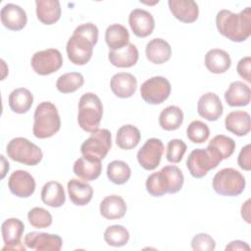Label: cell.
Wrapping results in <instances>:
<instances>
[{
    "label": "cell",
    "instance_id": "d590c367",
    "mask_svg": "<svg viewBox=\"0 0 251 251\" xmlns=\"http://www.w3.org/2000/svg\"><path fill=\"white\" fill-rule=\"evenodd\" d=\"M84 83V77L80 73L71 72L60 75L56 81V88L61 93H73Z\"/></svg>",
    "mask_w": 251,
    "mask_h": 251
},
{
    "label": "cell",
    "instance_id": "8fae6325",
    "mask_svg": "<svg viewBox=\"0 0 251 251\" xmlns=\"http://www.w3.org/2000/svg\"><path fill=\"white\" fill-rule=\"evenodd\" d=\"M30 65L37 75H47L60 70L63 66V57L58 49L48 48L35 52L31 57Z\"/></svg>",
    "mask_w": 251,
    "mask_h": 251
},
{
    "label": "cell",
    "instance_id": "f35d334b",
    "mask_svg": "<svg viewBox=\"0 0 251 251\" xmlns=\"http://www.w3.org/2000/svg\"><path fill=\"white\" fill-rule=\"evenodd\" d=\"M186 136L193 143H204L210 136V128L207 124L195 120L188 125Z\"/></svg>",
    "mask_w": 251,
    "mask_h": 251
},
{
    "label": "cell",
    "instance_id": "bcb514c9",
    "mask_svg": "<svg viewBox=\"0 0 251 251\" xmlns=\"http://www.w3.org/2000/svg\"><path fill=\"white\" fill-rule=\"evenodd\" d=\"M250 199H247L241 206V217L248 224H250Z\"/></svg>",
    "mask_w": 251,
    "mask_h": 251
},
{
    "label": "cell",
    "instance_id": "ac0fdd59",
    "mask_svg": "<svg viewBox=\"0 0 251 251\" xmlns=\"http://www.w3.org/2000/svg\"><path fill=\"white\" fill-rule=\"evenodd\" d=\"M1 22L3 25L10 30H21L27 23L25 11L19 5L8 3L1 9Z\"/></svg>",
    "mask_w": 251,
    "mask_h": 251
},
{
    "label": "cell",
    "instance_id": "2e32d148",
    "mask_svg": "<svg viewBox=\"0 0 251 251\" xmlns=\"http://www.w3.org/2000/svg\"><path fill=\"white\" fill-rule=\"evenodd\" d=\"M129 26L137 37H147L153 32L155 21L151 13L143 9H134L128 16Z\"/></svg>",
    "mask_w": 251,
    "mask_h": 251
},
{
    "label": "cell",
    "instance_id": "603a6c76",
    "mask_svg": "<svg viewBox=\"0 0 251 251\" xmlns=\"http://www.w3.org/2000/svg\"><path fill=\"white\" fill-rule=\"evenodd\" d=\"M145 54L149 62L161 65L171 59L172 48L165 39L153 38L146 44Z\"/></svg>",
    "mask_w": 251,
    "mask_h": 251
},
{
    "label": "cell",
    "instance_id": "6da1fadb",
    "mask_svg": "<svg viewBox=\"0 0 251 251\" xmlns=\"http://www.w3.org/2000/svg\"><path fill=\"white\" fill-rule=\"evenodd\" d=\"M97 40L98 28L94 24L86 23L76 26L66 45L69 60L77 66L87 64L92 57Z\"/></svg>",
    "mask_w": 251,
    "mask_h": 251
},
{
    "label": "cell",
    "instance_id": "f546056e",
    "mask_svg": "<svg viewBox=\"0 0 251 251\" xmlns=\"http://www.w3.org/2000/svg\"><path fill=\"white\" fill-rule=\"evenodd\" d=\"M73 171L79 178L86 181H91L100 176L102 172V164L100 161H91L82 156L75 162Z\"/></svg>",
    "mask_w": 251,
    "mask_h": 251
},
{
    "label": "cell",
    "instance_id": "277c9868",
    "mask_svg": "<svg viewBox=\"0 0 251 251\" xmlns=\"http://www.w3.org/2000/svg\"><path fill=\"white\" fill-rule=\"evenodd\" d=\"M33 135L39 139L49 138L61 127V119L56 106L49 101L39 103L33 115Z\"/></svg>",
    "mask_w": 251,
    "mask_h": 251
},
{
    "label": "cell",
    "instance_id": "ffe728a7",
    "mask_svg": "<svg viewBox=\"0 0 251 251\" xmlns=\"http://www.w3.org/2000/svg\"><path fill=\"white\" fill-rule=\"evenodd\" d=\"M110 87L112 92L119 98L131 97L137 87L136 77L129 73L115 74L110 80Z\"/></svg>",
    "mask_w": 251,
    "mask_h": 251
},
{
    "label": "cell",
    "instance_id": "d6a6232c",
    "mask_svg": "<svg viewBox=\"0 0 251 251\" xmlns=\"http://www.w3.org/2000/svg\"><path fill=\"white\" fill-rule=\"evenodd\" d=\"M141 138L139 129L132 125H126L121 126L116 135L117 145L124 150H130L135 148Z\"/></svg>",
    "mask_w": 251,
    "mask_h": 251
},
{
    "label": "cell",
    "instance_id": "1f68e13d",
    "mask_svg": "<svg viewBox=\"0 0 251 251\" xmlns=\"http://www.w3.org/2000/svg\"><path fill=\"white\" fill-rule=\"evenodd\" d=\"M128 30L123 25L113 24L109 25L105 31V41L111 51L123 48L128 43Z\"/></svg>",
    "mask_w": 251,
    "mask_h": 251
},
{
    "label": "cell",
    "instance_id": "4fadbf2b",
    "mask_svg": "<svg viewBox=\"0 0 251 251\" xmlns=\"http://www.w3.org/2000/svg\"><path fill=\"white\" fill-rule=\"evenodd\" d=\"M25 230L24 223L17 218H10L5 220L1 226L2 237L5 246L2 250H16L25 251V248L22 244L21 239Z\"/></svg>",
    "mask_w": 251,
    "mask_h": 251
},
{
    "label": "cell",
    "instance_id": "7bdbcfd3",
    "mask_svg": "<svg viewBox=\"0 0 251 251\" xmlns=\"http://www.w3.org/2000/svg\"><path fill=\"white\" fill-rule=\"evenodd\" d=\"M237 164L240 169L249 172L251 170V145L247 144L240 150L237 158Z\"/></svg>",
    "mask_w": 251,
    "mask_h": 251
},
{
    "label": "cell",
    "instance_id": "f6af8a7d",
    "mask_svg": "<svg viewBox=\"0 0 251 251\" xmlns=\"http://www.w3.org/2000/svg\"><path fill=\"white\" fill-rule=\"evenodd\" d=\"M227 250H232V251H236V250H250V246L242 241V240H232L230 241L226 246V251Z\"/></svg>",
    "mask_w": 251,
    "mask_h": 251
},
{
    "label": "cell",
    "instance_id": "b9f144b4",
    "mask_svg": "<svg viewBox=\"0 0 251 251\" xmlns=\"http://www.w3.org/2000/svg\"><path fill=\"white\" fill-rule=\"evenodd\" d=\"M191 248L194 251H213L216 248V241L208 233H198L191 240Z\"/></svg>",
    "mask_w": 251,
    "mask_h": 251
},
{
    "label": "cell",
    "instance_id": "e0dca14e",
    "mask_svg": "<svg viewBox=\"0 0 251 251\" xmlns=\"http://www.w3.org/2000/svg\"><path fill=\"white\" fill-rule=\"evenodd\" d=\"M197 112L207 121L215 122L222 117L224 107L220 97L214 92H207L200 96L197 103Z\"/></svg>",
    "mask_w": 251,
    "mask_h": 251
},
{
    "label": "cell",
    "instance_id": "f1b7e54d",
    "mask_svg": "<svg viewBox=\"0 0 251 251\" xmlns=\"http://www.w3.org/2000/svg\"><path fill=\"white\" fill-rule=\"evenodd\" d=\"M42 202L52 208H59L66 202V194L63 185L55 180L46 182L41 189Z\"/></svg>",
    "mask_w": 251,
    "mask_h": 251
},
{
    "label": "cell",
    "instance_id": "9c48e42d",
    "mask_svg": "<svg viewBox=\"0 0 251 251\" xmlns=\"http://www.w3.org/2000/svg\"><path fill=\"white\" fill-rule=\"evenodd\" d=\"M223 160L212 150L206 148H197L191 151L189 154L186 167L190 175L195 178H201L205 176L210 170L218 167Z\"/></svg>",
    "mask_w": 251,
    "mask_h": 251
},
{
    "label": "cell",
    "instance_id": "4dcf8cb0",
    "mask_svg": "<svg viewBox=\"0 0 251 251\" xmlns=\"http://www.w3.org/2000/svg\"><path fill=\"white\" fill-rule=\"evenodd\" d=\"M9 107L14 113L25 114L32 106L33 95L31 92L24 87L14 89L9 95Z\"/></svg>",
    "mask_w": 251,
    "mask_h": 251
},
{
    "label": "cell",
    "instance_id": "4316f807",
    "mask_svg": "<svg viewBox=\"0 0 251 251\" xmlns=\"http://www.w3.org/2000/svg\"><path fill=\"white\" fill-rule=\"evenodd\" d=\"M126 204L119 195L106 196L100 203V214L107 220L122 219L126 213Z\"/></svg>",
    "mask_w": 251,
    "mask_h": 251
},
{
    "label": "cell",
    "instance_id": "7c38bea8",
    "mask_svg": "<svg viewBox=\"0 0 251 251\" xmlns=\"http://www.w3.org/2000/svg\"><path fill=\"white\" fill-rule=\"evenodd\" d=\"M164 153V144L159 138H149L138 150L136 158L138 164L146 171L155 170L161 162Z\"/></svg>",
    "mask_w": 251,
    "mask_h": 251
},
{
    "label": "cell",
    "instance_id": "7dc6e473",
    "mask_svg": "<svg viewBox=\"0 0 251 251\" xmlns=\"http://www.w3.org/2000/svg\"><path fill=\"white\" fill-rule=\"evenodd\" d=\"M0 157H1V160H2V163H3V165H2V175H1V178H4V176H5L6 173H7V171H9V163L6 162V160H5V158H4L3 155H1Z\"/></svg>",
    "mask_w": 251,
    "mask_h": 251
},
{
    "label": "cell",
    "instance_id": "5b68a950",
    "mask_svg": "<svg viewBox=\"0 0 251 251\" xmlns=\"http://www.w3.org/2000/svg\"><path fill=\"white\" fill-rule=\"evenodd\" d=\"M103 116V105L100 98L92 93L86 92L81 95L78 102L77 122L79 126L87 132L98 129Z\"/></svg>",
    "mask_w": 251,
    "mask_h": 251
},
{
    "label": "cell",
    "instance_id": "836d02e7",
    "mask_svg": "<svg viewBox=\"0 0 251 251\" xmlns=\"http://www.w3.org/2000/svg\"><path fill=\"white\" fill-rule=\"evenodd\" d=\"M183 122L182 110L175 105L168 106L159 115V125L167 131L177 129Z\"/></svg>",
    "mask_w": 251,
    "mask_h": 251
},
{
    "label": "cell",
    "instance_id": "44dd1931",
    "mask_svg": "<svg viewBox=\"0 0 251 251\" xmlns=\"http://www.w3.org/2000/svg\"><path fill=\"white\" fill-rule=\"evenodd\" d=\"M70 200L75 206L87 205L93 196L92 186L81 179L72 178L67 184Z\"/></svg>",
    "mask_w": 251,
    "mask_h": 251
},
{
    "label": "cell",
    "instance_id": "7402d4cb",
    "mask_svg": "<svg viewBox=\"0 0 251 251\" xmlns=\"http://www.w3.org/2000/svg\"><path fill=\"white\" fill-rule=\"evenodd\" d=\"M224 95L228 106L243 107L249 104L251 91L248 84L240 80H235L229 84Z\"/></svg>",
    "mask_w": 251,
    "mask_h": 251
},
{
    "label": "cell",
    "instance_id": "cb8c5ba5",
    "mask_svg": "<svg viewBox=\"0 0 251 251\" xmlns=\"http://www.w3.org/2000/svg\"><path fill=\"white\" fill-rule=\"evenodd\" d=\"M138 57L139 54L136 46L129 42L123 48L108 53L110 63L117 68H130L137 63Z\"/></svg>",
    "mask_w": 251,
    "mask_h": 251
},
{
    "label": "cell",
    "instance_id": "52a82bcc",
    "mask_svg": "<svg viewBox=\"0 0 251 251\" xmlns=\"http://www.w3.org/2000/svg\"><path fill=\"white\" fill-rule=\"evenodd\" d=\"M245 177L233 168H225L219 171L213 177L212 185L220 195L238 196L245 188Z\"/></svg>",
    "mask_w": 251,
    "mask_h": 251
},
{
    "label": "cell",
    "instance_id": "ba28073f",
    "mask_svg": "<svg viewBox=\"0 0 251 251\" xmlns=\"http://www.w3.org/2000/svg\"><path fill=\"white\" fill-rule=\"evenodd\" d=\"M112 147V134L106 128H98L91 132L90 136L83 141L80 152L83 157L91 161L103 160Z\"/></svg>",
    "mask_w": 251,
    "mask_h": 251
},
{
    "label": "cell",
    "instance_id": "8992f818",
    "mask_svg": "<svg viewBox=\"0 0 251 251\" xmlns=\"http://www.w3.org/2000/svg\"><path fill=\"white\" fill-rule=\"evenodd\" d=\"M6 152L11 160L26 166L37 165L43 157L41 149L25 137L11 139L7 144Z\"/></svg>",
    "mask_w": 251,
    "mask_h": 251
},
{
    "label": "cell",
    "instance_id": "d6986e66",
    "mask_svg": "<svg viewBox=\"0 0 251 251\" xmlns=\"http://www.w3.org/2000/svg\"><path fill=\"white\" fill-rule=\"evenodd\" d=\"M168 5L173 16L181 23L190 24L198 19L199 8L193 0H169Z\"/></svg>",
    "mask_w": 251,
    "mask_h": 251
},
{
    "label": "cell",
    "instance_id": "ee69618b",
    "mask_svg": "<svg viewBox=\"0 0 251 251\" xmlns=\"http://www.w3.org/2000/svg\"><path fill=\"white\" fill-rule=\"evenodd\" d=\"M250 67H251V58H250V56H246V57H243L242 59H240L239 62L237 63V66H236L237 74L239 75L240 77H242L247 82L251 81Z\"/></svg>",
    "mask_w": 251,
    "mask_h": 251
},
{
    "label": "cell",
    "instance_id": "d4e9b609",
    "mask_svg": "<svg viewBox=\"0 0 251 251\" xmlns=\"http://www.w3.org/2000/svg\"><path fill=\"white\" fill-rule=\"evenodd\" d=\"M204 64L209 72L220 75L226 73L230 68L231 59L226 51L214 48L206 53Z\"/></svg>",
    "mask_w": 251,
    "mask_h": 251
},
{
    "label": "cell",
    "instance_id": "9a60e30c",
    "mask_svg": "<svg viewBox=\"0 0 251 251\" xmlns=\"http://www.w3.org/2000/svg\"><path fill=\"white\" fill-rule=\"evenodd\" d=\"M8 188L12 194L20 198H27L35 190L34 177L26 171L17 170L9 176Z\"/></svg>",
    "mask_w": 251,
    "mask_h": 251
},
{
    "label": "cell",
    "instance_id": "484cf974",
    "mask_svg": "<svg viewBox=\"0 0 251 251\" xmlns=\"http://www.w3.org/2000/svg\"><path fill=\"white\" fill-rule=\"evenodd\" d=\"M36 16L39 22L50 25L61 18V5L58 0H36Z\"/></svg>",
    "mask_w": 251,
    "mask_h": 251
},
{
    "label": "cell",
    "instance_id": "60d3db41",
    "mask_svg": "<svg viewBox=\"0 0 251 251\" xmlns=\"http://www.w3.org/2000/svg\"><path fill=\"white\" fill-rule=\"evenodd\" d=\"M186 152V144L181 139H172L168 142L166 158L170 163H179Z\"/></svg>",
    "mask_w": 251,
    "mask_h": 251
},
{
    "label": "cell",
    "instance_id": "74e56055",
    "mask_svg": "<svg viewBox=\"0 0 251 251\" xmlns=\"http://www.w3.org/2000/svg\"><path fill=\"white\" fill-rule=\"evenodd\" d=\"M129 239L128 230L121 225H113L108 226L104 231V240L113 247L125 246Z\"/></svg>",
    "mask_w": 251,
    "mask_h": 251
},
{
    "label": "cell",
    "instance_id": "e575fe53",
    "mask_svg": "<svg viewBox=\"0 0 251 251\" xmlns=\"http://www.w3.org/2000/svg\"><path fill=\"white\" fill-rule=\"evenodd\" d=\"M235 146V141L232 138L224 134H218L211 139L207 148L224 160L229 158L233 154Z\"/></svg>",
    "mask_w": 251,
    "mask_h": 251
},
{
    "label": "cell",
    "instance_id": "8d00e7d4",
    "mask_svg": "<svg viewBox=\"0 0 251 251\" xmlns=\"http://www.w3.org/2000/svg\"><path fill=\"white\" fill-rule=\"evenodd\" d=\"M131 176L129 166L121 160H115L109 163L107 167V176L115 184H124L127 182Z\"/></svg>",
    "mask_w": 251,
    "mask_h": 251
},
{
    "label": "cell",
    "instance_id": "5bb4252c",
    "mask_svg": "<svg viewBox=\"0 0 251 251\" xmlns=\"http://www.w3.org/2000/svg\"><path fill=\"white\" fill-rule=\"evenodd\" d=\"M24 243L29 249L36 251H59L63 245V239L58 234L31 231L25 238Z\"/></svg>",
    "mask_w": 251,
    "mask_h": 251
},
{
    "label": "cell",
    "instance_id": "30bf717a",
    "mask_svg": "<svg viewBox=\"0 0 251 251\" xmlns=\"http://www.w3.org/2000/svg\"><path fill=\"white\" fill-rule=\"evenodd\" d=\"M172 86L164 76H152L140 86L141 98L148 104L158 105L167 100L171 94Z\"/></svg>",
    "mask_w": 251,
    "mask_h": 251
},
{
    "label": "cell",
    "instance_id": "3957f363",
    "mask_svg": "<svg viewBox=\"0 0 251 251\" xmlns=\"http://www.w3.org/2000/svg\"><path fill=\"white\" fill-rule=\"evenodd\" d=\"M184 182L181 170L174 165L163 167L159 172L151 174L145 182L147 192L154 197H161L166 193L178 192Z\"/></svg>",
    "mask_w": 251,
    "mask_h": 251
},
{
    "label": "cell",
    "instance_id": "83f0119b",
    "mask_svg": "<svg viewBox=\"0 0 251 251\" xmlns=\"http://www.w3.org/2000/svg\"><path fill=\"white\" fill-rule=\"evenodd\" d=\"M226 128L237 136H244L251 128L250 115L245 111H232L225 119Z\"/></svg>",
    "mask_w": 251,
    "mask_h": 251
},
{
    "label": "cell",
    "instance_id": "7a4b0ae2",
    "mask_svg": "<svg viewBox=\"0 0 251 251\" xmlns=\"http://www.w3.org/2000/svg\"><path fill=\"white\" fill-rule=\"evenodd\" d=\"M218 31L233 42H242L251 35V8L246 7L238 14L223 9L216 16Z\"/></svg>",
    "mask_w": 251,
    "mask_h": 251
},
{
    "label": "cell",
    "instance_id": "ab89813d",
    "mask_svg": "<svg viewBox=\"0 0 251 251\" xmlns=\"http://www.w3.org/2000/svg\"><path fill=\"white\" fill-rule=\"evenodd\" d=\"M29 224L35 228H46L52 225V215L41 207H34L27 213Z\"/></svg>",
    "mask_w": 251,
    "mask_h": 251
}]
</instances>
